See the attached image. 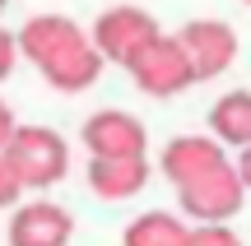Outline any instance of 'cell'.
Listing matches in <instances>:
<instances>
[{
	"mask_svg": "<svg viewBox=\"0 0 251 246\" xmlns=\"http://www.w3.org/2000/svg\"><path fill=\"white\" fill-rule=\"evenodd\" d=\"M19 195H24V181L14 177V167H9L5 154H0V209H14Z\"/></svg>",
	"mask_w": 251,
	"mask_h": 246,
	"instance_id": "obj_14",
	"label": "cell"
},
{
	"mask_svg": "<svg viewBox=\"0 0 251 246\" xmlns=\"http://www.w3.org/2000/svg\"><path fill=\"white\" fill-rule=\"evenodd\" d=\"M224 158H228V149L219 144V139H209V135H177V139H168V149H163L158 172L168 177L172 186H181V181H191V177H200L205 167L224 163Z\"/></svg>",
	"mask_w": 251,
	"mask_h": 246,
	"instance_id": "obj_10",
	"label": "cell"
},
{
	"mask_svg": "<svg viewBox=\"0 0 251 246\" xmlns=\"http://www.w3.org/2000/svg\"><path fill=\"white\" fill-rule=\"evenodd\" d=\"M5 163L24 181V191H47L70 172V144L51 126H14L5 144Z\"/></svg>",
	"mask_w": 251,
	"mask_h": 246,
	"instance_id": "obj_2",
	"label": "cell"
},
{
	"mask_svg": "<svg viewBox=\"0 0 251 246\" xmlns=\"http://www.w3.org/2000/svg\"><path fill=\"white\" fill-rule=\"evenodd\" d=\"M186 232H191V223L181 214L149 209L121 232V246H186Z\"/></svg>",
	"mask_w": 251,
	"mask_h": 246,
	"instance_id": "obj_12",
	"label": "cell"
},
{
	"mask_svg": "<svg viewBox=\"0 0 251 246\" xmlns=\"http://www.w3.org/2000/svg\"><path fill=\"white\" fill-rule=\"evenodd\" d=\"M79 139H84V149H89V158H144V149H149L144 121L130 116V112H121V107L93 112V116L84 121Z\"/></svg>",
	"mask_w": 251,
	"mask_h": 246,
	"instance_id": "obj_7",
	"label": "cell"
},
{
	"mask_svg": "<svg viewBox=\"0 0 251 246\" xmlns=\"http://www.w3.org/2000/svg\"><path fill=\"white\" fill-rule=\"evenodd\" d=\"M186 246H242V237L228 223H196L186 232Z\"/></svg>",
	"mask_w": 251,
	"mask_h": 246,
	"instance_id": "obj_13",
	"label": "cell"
},
{
	"mask_svg": "<svg viewBox=\"0 0 251 246\" xmlns=\"http://www.w3.org/2000/svg\"><path fill=\"white\" fill-rule=\"evenodd\" d=\"M14 65H19V37L9 28H0V84L14 74Z\"/></svg>",
	"mask_w": 251,
	"mask_h": 246,
	"instance_id": "obj_15",
	"label": "cell"
},
{
	"mask_svg": "<svg viewBox=\"0 0 251 246\" xmlns=\"http://www.w3.org/2000/svg\"><path fill=\"white\" fill-rule=\"evenodd\" d=\"M5 237H9V246H70L75 214L65 209V204H51V200L14 204Z\"/></svg>",
	"mask_w": 251,
	"mask_h": 246,
	"instance_id": "obj_8",
	"label": "cell"
},
{
	"mask_svg": "<svg viewBox=\"0 0 251 246\" xmlns=\"http://www.w3.org/2000/svg\"><path fill=\"white\" fill-rule=\"evenodd\" d=\"M89 37L102 51V61L126 65L149 37H158V19H153L149 9H140V5H112V9L98 14V23L89 28Z\"/></svg>",
	"mask_w": 251,
	"mask_h": 246,
	"instance_id": "obj_5",
	"label": "cell"
},
{
	"mask_svg": "<svg viewBox=\"0 0 251 246\" xmlns=\"http://www.w3.org/2000/svg\"><path fill=\"white\" fill-rule=\"evenodd\" d=\"M14 126H19V121H14V112H9L5 102H0V154H5V144H9V135H14Z\"/></svg>",
	"mask_w": 251,
	"mask_h": 246,
	"instance_id": "obj_16",
	"label": "cell"
},
{
	"mask_svg": "<svg viewBox=\"0 0 251 246\" xmlns=\"http://www.w3.org/2000/svg\"><path fill=\"white\" fill-rule=\"evenodd\" d=\"M209 135L224 149H247L251 144V89H228L209 107Z\"/></svg>",
	"mask_w": 251,
	"mask_h": 246,
	"instance_id": "obj_11",
	"label": "cell"
},
{
	"mask_svg": "<svg viewBox=\"0 0 251 246\" xmlns=\"http://www.w3.org/2000/svg\"><path fill=\"white\" fill-rule=\"evenodd\" d=\"M126 74H130L135 89L149 93V98H172V93H186L191 84H196L181 42H177V37H168V33L149 37V42L126 61Z\"/></svg>",
	"mask_w": 251,
	"mask_h": 246,
	"instance_id": "obj_4",
	"label": "cell"
},
{
	"mask_svg": "<svg viewBox=\"0 0 251 246\" xmlns=\"http://www.w3.org/2000/svg\"><path fill=\"white\" fill-rule=\"evenodd\" d=\"M242 5H251V0H242Z\"/></svg>",
	"mask_w": 251,
	"mask_h": 246,
	"instance_id": "obj_19",
	"label": "cell"
},
{
	"mask_svg": "<svg viewBox=\"0 0 251 246\" xmlns=\"http://www.w3.org/2000/svg\"><path fill=\"white\" fill-rule=\"evenodd\" d=\"M242 200H247V181L228 158L177 186V204L191 223H228L233 214H242Z\"/></svg>",
	"mask_w": 251,
	"mask_h": 246,
	"instance_id": "obj_3",
	"label": "cell"
},
{
	"mask_svg": "<svg viewBox=\"0 0 251 246\" xmlns=\"http://www.w3.org/2000/svg\"><path fill=\"white\" fill-rule=\"evenodd\" d=\"M84 177L98 200H130L149 186V158H89Z\"/></svg>",
	"mask_w": 251,
	"mask_h": 246,
	"instance_id": "obj_9",
	"label": "cell"
},
{
	"mask_svg": "<svg viewBox=\"0 0 251 246\" xmlns=\"http://www.w3.org/2000/svg\"><path fill=\"white\" fill-rule=\"evenodd\" d=\"M237 177H242L247 191H251V144H247V149H237Z\"/></svg>",
	"mask_w": 251,
	"mask_h": 246,
	"instance_id": "obj_17",
	"label": "cell"
},
{
	"mask_svg": "<svg viewBox=\"0 0 251 246\" xmlns=\"http://www.w3.org/2000/svg\"><path fill=\"white\" fill-rule=\"evenodd\" d=\"M19 56L51 84L56 93H84L102 74V51L93 46L89 28H79L70 14H33L19 28Z\"/></svg>",
	"mask_w": 251,
	"mask_h": 246,
	"instance_id": "obj_1",
	"label": "cell"
},
{
	"mask_svg": "<svg viewBox=\"0 0 251 246\" xmlns=\"http://www.w3.org/2000/svg\"><path fill=\"white\" fill-rule=\"evenodd\" d=\"M177 42H181V51H186V61H191L196 84L219 79V74L237 61V33L224 19H191L177 33Z\"/></svg>",
	"mask_w": 251,
	"mask_h": 246,
	"instance_id": "obj_6",
	"label": "cell"
},
{
	"mask_svg": "<svg viewBox=\"0 0 251 246\" xmlns=\"http://www.w3.org/2000/svg\"><path fill=\"white\" fill-rule=\"evenodd\" d=\"M5 5H9V0H0V14H5Z\"/></svg>",
	"mask_w": 251,
	"mask_h": 246,
	"instance_id": "obj_18",
	"label": "cell"
}]
</instances>
